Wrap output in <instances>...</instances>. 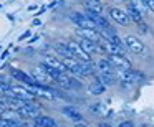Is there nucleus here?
I'll use <instances>...</instances> for the list:
<instances>
[{
	"mask_svg": "<svg viewBox=\"0 0 154 127\" xmlns=\"http://www.w3.org/2000/svg\"><path fill=\"white\" fill-rule=\"evenodd\" d=\"M71 22H75V23L78 25V28H93V30H98V25L94 23L91 18H88L85 13H80V12H73V13L70 15Z\"/></svg>",
	"mask_w": 154,
	"mask_h": 127,
	"instance_id": "obj_3",
	"label": "nucleus"
},
{
	"mask_svg": "<svg viewBox=\"0 0 154 127\" xmlns=\"http://www.w3.org/2000/svg\"><path fill=\"white\" fill-rule=\"evenodd\" d=\"M98 79H100V83H103L104 86H113V84L116 83V76H114L113 71H101Z\"/></svg>",
	"mask_w": 154,
	"mask_h": 127,
	"instance_id": "obj_14",
	"label": "nucleus"
},
{
	"mask_svg": "<svg viewBox=\"0 0 154 127\" xmlns=\"http://www.w3.org/2000/svg\"><path fill=\"white\" fill-rule=\"evenodd\" d=\"M108 61L113 64L114 69H119V71H126L131 69V63L126 56L123 55H108Z\"/></svg>",
	"mask_w": 154,
	"mask_h": 127,
	"instance_id": "obj_5",
	"label": "nucleus"
},
{
	"mask_svg": "<svg viewBox=\"0 0 154 127\" xmlns=\"http://www.w3.org/2000/svg\"><path fill=\"white\" fill-rule=\"evenodd\" d=\"M86 8L94 13H101L103 12V5H101L100 0H86Z\"/></svg>",
	"mask_w": 154,
	"mask_h": 127,
	"instance_id": "obj_17",
	"label": "nucleus"
},
{
	"mask_svg": "<svg viewBox=\"0 0 154 127\" xmlns=\"http://www.w3.org/2000/svg\"><path fill=\"white\" fill-rule=\"evenodd\" d=\"M66 45H68V48H70V51H71V55H73V58H76L78 61L91 63V56L83 50V48L80 46V43H76V41H68Z\"/></svg>",
	"mask_w": 154,
	"mask_h": 127,
	"instance_id": "obj_4",
	"label": "nucleus"
},
{
	"mask_svg": "<svg viewBox=\"0 0 154 127\" xmlns=\"http://www.w3.org/2000/svg\"><path fill=\"white\" fill-rule=\"evenodd\" d=\"M128 15H129V18H131L133 22H136V23L143 22V15H141L137 10H134L133 7H129V5H128Z\"/></svg>",
	"mask_w": 154,
	"mask_h": 127,
	"instance_id": "obj_21",
	"label": "nucleus"
},
{
	"mask_svg": "<svg viewBox=\"0 0 154 127\" xmlns=\"http://www.w3.org/2000/svg\"><path fill=\"white\" fill-rule=\"evenodd\" d=\"M55 50H57L61 56H66V58L71 56V58H73V55H71V51H70V48H68L66 43H57V45H55Z\"/></svg>",
	"mask_w": 154,
	"mask_h": 127,
	"instance_id": "obj_19",
	"label": "nucleus"
},
{
	"mask_svg": "<svg viewBox=\"0 0 154 127\" xmlns=\"http://www.w3.org/2000/svg\"><path fill=\"white\" fill-rule=\"evenodd\" d=\"M75 127H88V126H85L83 122H76V126H75Z\"/></svg>",
	"mask_w": 154,
	"mask_h": 127,
	"instance_id": "obj_29",
	"label": "nucleus"
},
{
	"mask_svg": "<svg viewBox=\"0 0 154 127\" xmlns=\"http://www.w3.org/2000/svg\"><path fill=\"white\" fill-rule=\"evenodd\" d=\"M40 23H42V22L38 20V18H35V20H33V25H35V27H38V25H40Z\"/></svg>",
	"mask_w": 154,
	"mask_h": 127,
	"instance_id": "obj_28",
	"label": "nucleus"
},
{
	"mask_svg": "<svg viewBox=\"0 0 154 127\" xmlns=\"http://www.w3.org/2000/svg\"><path fill=\"white\" fill-rule=\"evenodd\" d=\"M119 127H134V126H133V122H129V120H124V122L119 124Z\"/></svg>",
	"mask_w": 154,
	"mask_h": 127,
	"instance_id": "obj_26",
	"label": "nucleus"
},
{
	"mask_svg": "<svg viewBox=\"0 0 154 127\" xmlns=\"http://www.w3.org/2000/svg\"><path fill=\"white\" fill-rule=\"evenodd\" d=\"M5 109H7V106H5V99H4V97H0V112L5 111Z\"/></svg>",
	"mask_w": 154,
	"mask_h": 127,
	"instance_id": "obj_25",
	"label": "nucleus"
},
{
	"mask_svg": "<svg viewBox=\"0 0 154 127\" xmlns=\"http://www.w3.org/2000/svg\"><path fill=\"white\" fill-rule=\"evenodd\" d=\"M63 114L66 117H70L71 120H75V122H83V116H81L73 106H65L63 107Z\"/></svg>",
	"mask_w": 154,
	"mask_h": 127,
	"instance_id": "obj_15",
	"label": "nucleus"
},
{
	"mask_svg": "<svg viewBox=\"0 0 154 127\" xmlns=\"http://www.w3.org/2000/svg\"><path fill=\"white\" fill-rule=\"evenodd\" d=\"M104 89H106V86H104L103 83H100V79H98V78H96V81H94V83L90 86V93L91 94H103Z\"/></svg>",
	"mask_w": 154,
	"mask_h": 127,
	"instance_id": "obj_18",
	"label": "nucleus"
},
{
	"mask_svg": "<svg viewBox=\"0 0 154 127\" xmlns=\"http://www.w3.org/2000/svg\"><path fill=\"white\" fill-rule=\"evenodd\" d=\"M108 15H109V18H111V20H114L116 23L123 25V27H126V25H129V23H131L129 15H128L126 12H123L121 8L111 7L109 10H108Z\"/></svg>",
	"mask_w": 154,
	"mask_h": 127,
	"instance_id": "obj_6",
	"label": "nucleus"
},
{
	"mask_svg": "<svg viewBox=\"0 0 154 127\" xmlns=\"http://www.w3.org/2000/svg\"><path fill=\"white\" fill-rule=\"evenodd\" d=\"M98 127H111V126H109V124H106V122H103V124H100Z\"/></svg>",
	"mask_w": 154,
	"mask_h": 127,
	"instance_id": "obj_30",
	"label": "nucleus"
},
{
	"mask_svg": "<svg viewBox=\"0 0 154 127\" xmlns=\"http://www.w3.org/2000/svg\"><path fill=\"white\" fill-rule=\"evenodd\" d=\"M10 74H12V78H15V79L18 81V83H23L25 86H30V84L37 83V81L32 78V74H27V73H23V71H20V69H12Z\"/></svg>",
	"mask_w": 154,
	"mask_h": 127,
	"instance_id": "obj_10",
	"label": "nucleus"
},
{
	"mask_svg": "<svg viewBox=\"0 0 154 127\" xmlns=\"http://www.w3.org/2000/svg\"><path fill=\"white\" fill-rule=\"evenodd\" d=\"M8 89H10L12 96L18 97V99H22V101H35V94L32 93L25 84H23V86H18V84L15 86V84H10Z\"/></svg>",
	"mask_w": 154,
	"mask_h": 127,
	"instance_id": "obj_2",
	"label": "nucleus"
},
{
	"mask_svg": "<svg viewBox=\"0 0 154 127\" xmlns=\"http://www.w3.org/2000/svg\"><path fill=\"white\" fill-rule=\"evenodd\" d=\"M104 107H103V104H93L91 106V112H94V114H104Z\"/></svg>",
	"mask_w": 154,
	"mask_h": 127,
	"instance_id": "obj_23",
	"label": "nucleus"
},
{
	"mask_svg": "<svg viewBox=\"0 0 154 127\" xmlns=\"http://www.w3.org/2000/svg\"><path fill=\"white\" fill-rule=\"evenodd\" d=\"M27 87L35 94V96H42V97H47V99H53L55 94H57V91H55L53 87L47 86V84H40V83H33Z\"/></svg>",
	"mask_w": 154,
	"mask_h": 127,
	"instance_id": "obj_1",
	"label": "nucleus"
},
{
	"mask_svg": "<svg viewBox=\"0 0 154 127\" xmlns=\"http://www.w3.org/2000/svg\"><path fill=\"white\" fill-rule=\"evenodd\" d=\"M28 37H30V30H28V31H25V33L23 35H22V37L20 38H18V40H20V41H23V40H27V38Z\"/></svg>",
	"mask_w": 154,
	"mask_h": 127,
	"instance_id": "obj_27",
	"label": "nucleus"
},
{
	"mask_svg": "<svg viewBox=\"0 0 154 127\" xmlns=\"http://www.w3.org/2000/svg\"><path fill=\"white\" fill-rule=\"evenodd\" d=\"M137 30H139L141 33H147V25L144 23V20H143V22H139V23H137Z\"/></svg>",
	"mask_w": 154,
	"mask_h": 127,
	"instance_id": "obj_24",
	"label": "nucleus"
},
{
	"mask_svg": "<svg viewBox=\"0 0 154 127\" xmlns=\"http://www.w3.org/2000/svg\"><path fill=\"white\" fill-rule=\"evenodd\" d=\"M20 120H10V119H4V117H0V127H22Z\"/></svg>",
	"mask_w": 154,
	"mask_h": 127,
	"instance_id": "obj_20",
	"label": "nucleus"
},
{
	"mask_svg": "<svg viewBox=\"0 0 154 127\" xmlns=\"http://www.w3.org/2000/svg\"><path fill=\"white\" fill-rule=\"evenodd\" d=\"M43 63L48 64V66H51V68H55V69H58V71H61V73H70V71L66 69V66L61 63V60H57V58H53V56H47Z\"/></svg>",
	"mask_w": 154,
	"mask_h": 127,
	"instance_id": "obj_13",
	"label": "nucleus"
},
{
	"mask_svg": "<svg viewBox=\"0 0 154 127\" xmlns=\"http://www.w3.org/2000/svg\"><path fill=\"white\" fill-rule=\"evenodd\" d=\"M78 37L80 38H86V40H91V41H100V37L101 33L98 30H93V28H78L76 30Z\"/></svg>",
	"mask_w": 154,
	"mask_h": 127,
	"instance_id": "obj_9",
	"label": "nucleus"
},
{
	"mask_svg": "<svg viewBox=\"0 0 154 127\" xmlns=\"http://www.w3.org/2000/svg\"><path fill=\"white\" fill-rule=\"evenodd\" d=\"M32 78H33L37 83H40V84H47V86H50L51 83H53V78L50 76V74L47 73V71H43L42 68H35L33 71H32Z\"/></svg>",
	"mask_w": 154,
	"mask_h": 127,
	"instance_id": "obj_7",
	"label": "nucleus"
},
{
	"mask_svg": "<svg viewBox=\"0 0 154 127\" xmlns=\"http://www.w3.org/2000/svg\"><path fill=\"white\" fill-rule=\"evenodd\" d=\"M129 7H133L134 10H137L141 15H144L149 8H147V5L144 4V0H129Z\"/></svg>",
	"mask_w": 154,
	"mask_h": 127,
	"instance_id": "obj_16",
	"label": "nucleus"
},
{
	"mask_svg": "<svg viewBox=\"0 0 154 127\" xmlns=\"http://www.w3.org/2000/svg\"><path fill=\"white\" fill-rule=\"evenodd\" d=\"M124 45H126L128 50H131L133 53H143L144 51V45L141 43L136 37H133V35H128V37L124 38Z\"/></svg>",
	"mask_w": 154,
	"mask_h": 127,
	"instance_id": "obj_8",
	"label": "nucleus"
},
{
	"mask_svg": "<svg viewBox=\"0 0 154 127\" xmlns=\"http://www.w3.org/2000/svg\"><path fill=\"white\" fill-rule=\"evenodd\" d=\"M121 78L126 83H137V81L143 79V74L134 69H126V71H121Z\"/></svg>",
	"mask_w": 154,
	"mask_h": 127,
	"instance_id": "obj_12",
	"label": "nucleus"
},
{
	"mask_svg": "<svg viewBox=\"0 0 154 127\" xmlns=\"http://www.w3.org/2000/svg\"><path fill=\"white\" fill-rule=\"evenodd\" d=\"M96 66L100 68V71H113V69H114L113 64L108 61V58H106V60H100V61L96 63Z\"/></svg>",
	"mask_w": 154,
	"mask_h": 127,
	"instance_id": "obj_22",
	"label": "nucleus"
},
{
	"mask_svg": "<svg viewBox=\"0 0 154 127\" xmlns=\"http://www.w3.org/2000/svg\"><path fill=\"white\" fill-rule=\"evenodd\" d=\"M33 126L35 127H57V120L50 116H40L38 114L33 119Z\"/></svg>",
	"mask_w": 154,
	"mask_h": 127,
	"instance_id": "obj_11",
	"label": "nucleus"
},
{
	"mask_svg": "<svg viewBox=\"0 0 154 127\" xmlns=\"http://www.w3.org/2000/svg\"><path fill=\"white\" fill-rule=\"evenodd\" d=\"M121 2H126V0H121Z\"/></svg>",
	"mask_w": 154,
	"mask_h": 127,
	"instance_id": "obj_31",
	"label": "nucleus"
}]
</instances>
